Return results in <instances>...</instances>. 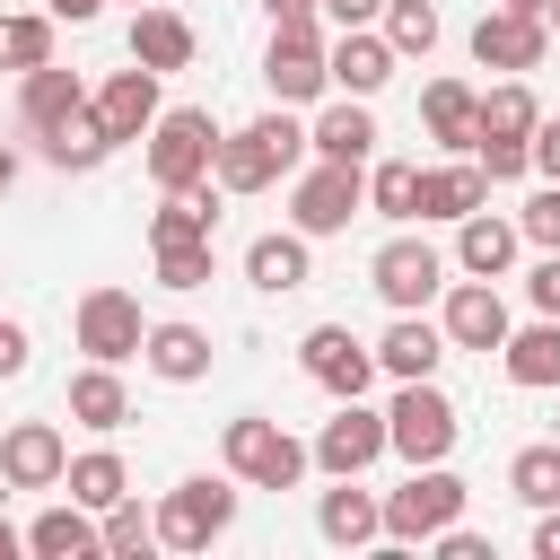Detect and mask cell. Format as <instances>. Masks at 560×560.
Masks as SVG:
<instances>
[{
  "mask_svg": "<svg viewBox=\"0 0 560 560\" xmlns=\"http://www.w3.org/2000/svg\"><path fill=\"white\" fill-rule=\"evenodd\" d=\"M359 210H368V166L315 158V166L289 184V228H298V236H341Z\"/></svg>",
  "mask_w": 560,
  "mask_h": 560,
  "instance_id": "obj_6",
  "label": "cell"
},
{
  "mask_svg": "<svg viewBox=\"0 0 560 560\" xmlns=\"http://www.w3.org/2000/svg\"><path fill=\"white\" fill-rule=\"evenodd\" d=\"M9 184H18V149L0 140V192H9Z\"/></svg>",
  "mask_w": 560,
  "mask_h": 560,
  "instance_id": "obj_52",
  "label": "cell"
},
{
  "mask_svg": "<svg viewBox=\"0 0 560 560\" xmlns=\"http://www.w3.org/2000/svg\"><path fill=\"white\" fill-rule=\"evenodd\" d=\"M385 44H394L402 61H429V52H438V9H429V0H385Z\"/></svg>",
  "mask_w": 560,
  "mask_h": 560,
  "instance_id": "obj_39",
  "label": "cell"
},
{
  "mask_svg": "<svg viewBox=\"0 0 560 560\" xmlns=\"http://www.w3.org/2000/svg\"><path fill=\"white\" fill-rule=\"evenodd\" d=\"M534 122H542V105H534L525 79H499V88L481 96V140H534ZM481 140H472V149H481Z\"/></svg>",
  "mask_w": 560,
  "mask_h": 560,
  "instance_id": "obj_36",
  "label": "cell"
},
{
  "mask_svg": "<svg viewBox=\"0 0 560 560\" xmlns=\"http://www.w3.org/2000/svg\"><path fill=\"white\" fill-rule=\"evenodd\" d=\"M499 368H508V385H525V394H551V385H560V315H534V324H516V332L499 341Z\"/></svg>",
  "mask_w": 560,
  "mask_h": 560,
  "instance_id": "obj_24",
  "label": "cell"
},
{
  "mask_svg": "<svg viewBox=\"0 0 560 560\" xmlns=\"http://www.w3.org/2000/svg\"><path fill=\"white\" fill-rule=\"evenodd\" d=\"M70 324H79V350H88V359H114V368H122V359H140V341H149L140 298H131V289H114V280H105V289H88Z\"/></svg>",
  "mask_w": 560,
  "mask_h": 560,
  "instance_id": "obj_12",
  "label": "cell"
},
{
  "mask_svg": "<svg viewBox=\"0 0 560 560\" xmlns=\"http://www.w3.org/2000/svg\"><path fill=\"white\" fill-rule=\"evenodd\" d=\"M219 464L245 481V490H298L306 481V464H315V446H298L280 420H262V411H236L228 429H219Z\"/></svg>",
  "mask_w": 560,
  "mask_h": 560,
  "instance_id": "obj_3",
  "label": "cell"
},
{
  "mask_svg": "<svg viewBox=\"0 0 560 560\" xmlns=\"http://www.w3.org/2000/svg\"><path fill=\"white\" fill-rule=\"evenodd\" d=\"M499 9H516V18H551V0H499Z\"/></svg>",
  "mask_w": 560,
  "mask_h": 560,
  "instance_id": "obj_51",
  "label": "cell"
},
{
  "mask_svg": "<svg viewBox=\"0 0 560 560\" xmlns=\"http://www.w3.org/2000/svg\"><path fill=\"white\" fill-rule=\"evenodd\" d=\"M429 551H438V560H490V542H481V534H472L464 516H455L446 534H429Z\"/></svg>",
  "mask_w": 560,
  "mask_h": 560,
  "instance_id": "obj_42",
  "label": "cell"
},
{
  "mask_svg": "<svg viewBox=\"0 0 560 560\" xmlns=\"http://www.w3.org/2000/svg\"><path fill=\"white\" fill-rule=\"evenodd\" d=\"M385 429H394V455H402V464H446V455H455V438H464V420H455V402L438 394V376L394 385Z\"/></svg>",
  "mask_w": 560,
  "mask_h": 560,
  "instance_id": "obj_5",
  "label": "cell"
},
{
  "mask_svg": "<svg viewBox=\"0 0 560 560\" xmlns=\"http://www.w3.org/2000/svg\"><path fill=\"white\" fill-rule=\"evenodd\" d=\"M368 210L394 219V228H411L420 219V158H376L368 166Z\"/></svg>",
  "mask_w": 560,
  "mask_h": 560,
  "instance_id": "obj_35",
  "label": "cell"
},
{
  "mask_svg": "<svg viewBox=\"0 0 560 560\" xmlns=\"http://www.w3.org/2000/svg\"><path fill=\"white\" fill-rule=\"evenodd\" d=\"M455 341H446V324H429V306L420 315H394L385 332H376V368L394 376V385H411V376H438V359H446Z\"/></svg>",
  "mask_w": 560,
  "mask_h": 560,
  "instance_id": "obj_20",
  "label": "cell"
},
{
  "mask_svg": "<svg viewBox=\"0 0 560 560\" xmlns=\"http://www.w3.org/2000/svg\"><path fill=\"white\" fill-rule=\"evenodd\" d=\"M490 201V175H481V158H455V166H420V219H472Z\"/></svg>",
  "mask_w": 560,
  "mask_h": 560,
  "instance_id": "obj_29",
  "label": "cell"
},
{
  "mask_svg": "<svg viewBox=\"0 0 560 560\" xmlns=\"http://www.w3.org/2000/svg\"><path fill=\"white\" fill-rule=\"evenodd\" d=\"M315 534L332 551H368V542H385V499L359 490V472H332V490L315 499Z\"/></svg>",
  "mask_w": 560,
  "mask_h": 560,
  "instance_id": "obj_16",
  "label": "cell"
},
{
  "mask_svg": "<svg viewBox=\"0 0 560 560\" xmlns=\"http://www.w3.org/2000/svg\"><path fill=\"white\" fill-rule=\"evenodd\" d=\"M61 490L79 499V508H114V499H131V464L114 455V446H88V455H70V472H61Z\"/></svg>",
  "mask_w": 560,
  "mask_h": 560,
  "instance_id": "obj_33",
  "label": "cell"
},
{
  "mask_svg": "<svg viewBox=\"0 0 560 560\" xmlns=\"http://www.w3.org/2000/svg\"><path fill=\"white\" fill-rule=\"evenodd\" d=\"M298 368H306V385H324L332 402H350V394H368V385L385 376V368H376V341H359L350 324H306Z\"/></svg>",
  "mask_w": 560,
  "mask_h": 560,
  "instance_id": "obj_10",
  "label": "cell"
},
{
  "mask_svg": "<svg viewBox=\"0 0 560 560\" xmlns=\"http://www.w3.org/2000/svg\"><path fill=\"white\" fill-rule=\"evenodd\" d=\"M306 149L332 158V166H368V158H376V114H368V96H332V105L306 122Z\"/></svg>",
  "mask_w": 560,
  "mask_h": 560,
  "instance_id": "obj_21",
  "label": "cell"
},
{
  "mask_svg": "<svg viewBox=\"0 0 560 560\" xmlns=\"http://www.w3.org/2000/svg\"><path fill=\"white\" fill-rule=\"evenodd\" d=\"M376 455H394V429H385V411H368V394H350V402L315 429V464H324V472H368Z\"/></svg>",
  "mask_w": 560,
  "mask_h": 560,
  "instance_id": "obj_13",
  "label": "cell"
},
{
  "mask_svg": "<svg viewBox=\"0 0 560 560\" xmlns=\"http://www.w3.org/2000/svg\"><path fill=\"white\" fill-rule=\"evenodd\" d=\"M551 35H560V0H551Z\"/></svg>",
  "mask_w": 560,
  "mask_h": 560,
  "instance_id": "obj_53",
  "label": "cell"
},
{
  "mask_svg": "<svg viewBox=\"0 0 560 560\" xmlns=\"http://www.w3.org/2000/svg\"><path fill=\"white\" fill-rule=\"evenodd\" d=\"M26 551H35V560H96V551H105V516L79 508V499H61V508H44V516L26 525Z\"/></svg>",
  "mask_w": 560,
  "mask_h": 560,
  "instance_id": "obj_23",
  "label": "cell"
},
{
  "mask_svg": "<svg viewBox=\"0 0 560 560\" xmlns=\"http://www.w3.org/2000/svg\"><path fill=\"white\" fill-rule=\"evenodd\" d=\"M236 508H245V481L236 472H192V481H175L158 499V542L166 551H210L236 525Z\"/></svg>",
  "mask_w": 560,
  "mask_h": 560,
  "instance_id": "obj_4",
  "label": "cell"
},
{
  "mask_svg": "<svg viewBox=\"0 0 560 560\" xmlns=\"http://www.w3.org/2000/svg\"><path fill=\"white\" fill-rule=\"evenodd\" d=\"M18 551H26V534H18L9 516H0V560H18Z\"/></svg>",
  "mask_w": 560,
  "mask_h": 560,
  "instance_id": "obj_50",
  "label": "cell"
},
{
  "mask_svg": "<svg viewBox=\"0 0 560 560\" xmlns=\"http://www.w3.org/2000/svg\"><path fill=\"white\" fill-rule=\"evenodd\" d=\"M368 280H376V298H385L394 315H420V306L446 298V254H438L429 236H385L376 262H368Z\"/></svg>",
  "mask_w": 560,
  "mask_h": 560,
  "instance_id": "obj_7",
  "label": "cell"
},
{
  "mask_svg": "<svg viewBox=\"0 0 560 560\" xmlns=\"http://www.w3.org/2000/svg\"><path fill=\"white\" fill-rule=\"evenodd\" d=\"M44 9H52L61 26H96V18H105V0H44Z\"/></svg>",
  "mask_w": 560,
  "mask_h": 560,
  "instance_id": "obj_49",
  "label": "cell"
},
{
  "mask_svg": "<svg viewBox=\"0 0 560 560\" xmlns=\"http://www.w3.org/2000/svg\"><path fill=\"white\" fill-rule=\"evenodd\" d=\"M88 114L114 131V149H122V140H149V122L166 114V105H158V70H140V61L114 70L105 88H88Z\"/></svg>",
  "mask_w": 560,
  "mask_h": 560,
  "instance_id": "obj_17",
  "label": "cell"
},
{
  "mask_svg": "<svg viewBox=\"0 0 560 560\" xmlns=\"http://www.w3.org/2000/svg\"><path fill=\"white\" fill-rule=\"evenodd\" d=\"M438 324H446V341H455V350H481V359H490V350L516 332V315H508L499 280H472V271H464V280H446V298H438Z\"/></svg>",
  "mask_w": 560,
  "mask_h": 560,
  "instance_id": "obj_11",
  "label": "cell"
},
{
  "mask_svg": "<svg viewBox=\"0 0 560 560\" xmlns=\"http://www.w3.org/2000/svg\"><path fill=\"white\" fill-rule=\"evenodd\" d=\"M131 9H149V0H131Z\"/></svg>",
  "mask_w": 560,
  "mask_h": 560,
  "instance_id": "obj_54",
  "label": "cell"
},
{
  "mask_svg": "<svg viewBox=\"0 0 560 560\" xmlns=\"http://www.w3.org/2000/svg\"><path fill=\"white\" fill-rule=\"evenodd\" d=\"M516 254H525V228L499 219L490 201H481L472 219H455V271H472V280H508Z\"/></svg>",
  "mask_w": 560,
  "mask_h": 560,
  "instance_id": "obj_19",
  "label": "cell"
},
{
  "mask_svg": "<svg viewBox=\"0 0 560 560\" xmlns=\"http://www.w3.org/2000/svg\"><path fill=\"white\" fill-rule=\"evenodd\" d=\"M210 228H219V184L210 192H166L149 210V254L158 245H210Z\"/></svg>",
  "mask_w": 560,
  "mask_h": 560,
  "instance_id": "obj_32",
  "label": "cell"
},
{
  "mask_svg": "<svg viewBox=\"0 0 560 560\" xmlns=\"http://www.w3.org/2000/svg\"><path fill=\"white\" fill-rule=\"evenodd\" d=\"M420 122H429L438 149L472 158V140H481V96H472L464 79H429V88H420Z\"/></svg>",
  "mask_w": 560,
  "mask_h": 560,
  "instance_id": "obj_25",
  "label": "cell"
},
{
  "mask_svg": "<svg viewBox=\"0 0 560 560\" xmlns=\"http://www.w3.org/2000/svg\"><path fill=\"white\" fill-rule=\"evenodd\" d=\"M394 61H402V52H394L376 26H341V44H332V88H341V96H376V88L394 79Z\"/></svg>",
  "mask_w": 560,
  "mask_h": 560,
  "instance_id": "obj_27",
  "label": "cell"
},
{
  "mask_svg": "<svg viewBox=\"0 0 560 560\" xmlns=\"http://www.w3.org/2000/svg\"><path fill=\"white\" fill-rule=\"evenodd\" d=\"M219 122H210V105H166L158 122H149V184L158 192H210L219 175Z\"/></svg>",
  "mask_w": 560,
  "mask_h": 560,
  "instance_id": "obj_2",
  "label": "cell"
},
{
  "mask_svg": "<svg viewBox=\"0 0 560 560\" xmlns=\"http://www.w3.org/2000/svg\"><path fill=\"white\" fill-rule=\"evenodd\" d=\"M534 560H560V508H534Z\"/></svg>",
  "mask_w": 560,
  "mask_h": 560,
  "instance_id": "obj_48",
  "label": "cell"
},
{
  "mask_svg": "<svg viewBox=\"0 0 560 560\" xmlns=\"http://www.w3.org/2000/svg\"><path fill=\"white\" fill-rule=\"evenodd\" d=\"M192 52H201V35H192V18L184 9H166V0H149V9H131V61L140 70H192Z\"/></svg>",
  "mask_w": 560,
  "mask_h": 560,
  "instance_id": "obj_18",
  "label": "cell"
},
{
  "mask_svg": "<svg viewBox=\"0 0 560 560\" xmlns=\"http://www.w3.org/2000/svg\"><path fill=\"white\" fill-rule=\"evenodd\" d=\"M140 551H158V508L114 499L105 508V560H140Z\"/></svg>",
  "mask_w": 560,
  "mask_h": 560,
  "instance_id": "obj_38",
  "label": "cell"
},
{
  "mask_svg": "<svg viewBox=\"0 0 560 560\" xmlns=\"http://www.w3.org/2000/svg\"><path fill=\"white\" fill-rule=\"evenodd\" d=\"M525 298H534V315H560V254H542L525 271Z\"/></svg>",
  "mask_w": 560,
  "mask_h": 560,
  "instance_id": "obj_43",
  "label": "cell"
},
{
  "mask_svg": "<svg viewBox=\"0 0 560 560\" xmlns=\"http://www.w3.org/2000/svg\"><path fill=\"white\" fill-rule=\"evenodd\" d=\"M26 359H35L26 324H0V376H26Z\"/></svg>",
  "mask_w": 560,
  "mask_h": 560,
  "instance_id": "obj_45",
  "label": "cell"
},
{
  "mask_svg": "<svg viewBox=\"0 0 560 560\" xmlns=\"http://www.w3.org/2000/svg\"><path fill=\"white\" fill-rule=\"evenodd\" d=\"M262 88H271V105H315V96L332 88V44H324L315 26H271V44H262Z\"/></svg>",
  "mask_w": 560,
  "mask_h": 560,
  "instance_id": "obj_9",
  "label": "cell"
},
{
  "mask_svg": "<svg viewBox=\"0 0 560 560\" xmlns=\"http://www.w3.org/2000/svg\"><path fill=\"white\" fill-rule=\"evenodd\" d=\"M262 18H271V26H315L324 0H262Z\"/></svg>",
  "mask_w": 560,
  "mask_h": 560,
  "instance_id": "obj_46",
  "label": "cell"
},
{
  "mask_svg": "<svg viewBox=\"0 0 560 560\" xmlns=\"http://www.w3.org/2000/svg\"><path fill=\"white\" fill-rule=\"evenodd\" d=\"M315 236H298V228H271V236H254L245 245V280L262 289V298H289V289H306L315 280V254H306Z\"/></svg>",
  "mask_w": 560,
  "mask_h": 560,
  "instance_id": "obj_22",
  "label": "cell"
},
{
  "mask_svg": "<svg viewBox=\"0 0 560 560\" xmlns=\"http://www.w3.org/2000/svg\"><path fill=\"white\" fill-rule=\"evenodd\" d=\"M464 516V481L446 464H411L402 490H385V542H429Z\"/></svg>",
  "mask_w": 560,
  "mask_h": 560,
  "instance_id": "obj_8",
  "label": "cell"
},
{
  "mask_svg": "<svg viewBox=\"0 0 560 560\" xmlns=\"http://www.w3.org/2000/svg\"><path fill=\"white\" fill-rule=\"evenodd\" d=\"M210 332L201 324H149V341H140V368L149 376H166V385H201L210 376Z\"/></svg>",
  "mask_w": 560,
  "mask_h": 560,
  "instance_id": "obj_26",
  "label": "cell"
},
{
  "mask_svg": "<svg viewBox=\"0 0 560 560\" xmlns=\"http://www.w3.org/2000/svg\"><path fill=\"white\" fill-rule=\"evenodd\" d=\"M534 175H542V184H560V114H542V122H534Z\"/></svg>",
  "mask_w": 560,
  "mask_h": 560,
  "instance_id": "obj_44",
  "label": "cell"
},
{
  "mask_svg": "<svg viewBox=\"0 0 560 560\" xmlns=\"http://www.w3.org/2000/svg\"><path fill=\"white\" fill-rule=\"evenodd\" d=\"M219 254L210 245H158V289H210Z\"/></svg>",
  "mask_w": 560,
  "mask_h": 560,
  "instance_id": "obj_40",
  "label": "cell"
},
{
  "mask_svg": "<svg viewBox=\"0 0 560 560\" xmlns=\"http://www.w3.org/2000/svg\"><path fill=\"white\" fill-rule=\"evenodd\" d=\"M70 420H79V429H122V420H131V385H122L114 359H88V368L70 376Z\"/></svg>",
  "mask_w": 560,
  "mask_h": 560,
  "instance_id": "obj_30",
  "label": "cell"
},
{
  "mask_svg": "<svg viewBox=\"0 0 560 560\" xmlns=\"http://www.w3.org/2000/svg\"><path fill=\"white\" fill-rule=\"evenodd\" d=\"M52 26H61L52 9H0V70H18V79L44 70L52 61Z\"/></svg>",
  "mask_w": 560,
  "mask_h": 560,
  "instance_id": "obj_34",
  "label": "cell"
},
{
  "mask_svg": "<svg viewBox=\"0 0 560 560\" xmlns=\"http://www.w3.org/2000/svg\"><path fill=\"white\" fill-rule=\"evenodd\" d=\"M516 228H525V245H542V254H560V184H542L525 210H516Z\"/></svg>",
  "mask_w": 560,
  "mask_h": 560,
  "instance_id": "obj_41",
  "label": "cell"
},
{
  "mask_svg": "<svg viewBox=\"0 0 560 560\" xmlns=\"http://www.w3.org/2000/svg\"><path fill=\"white\" fill-rule=\"evenodd\" d=\"M324 18H332V26H376L385 0H324Z\"/></svg>",
  "mask_w": 560,
  "mask_h": 560,
  "instance_id": "obj_47",
  "label": "cell"
},
{
  "mask_svg": "<svg viewBox=\"0 0 560 560\" xmlns=\"http://www.w3.org/2000/svg\"><path fill=\"white\" fill-rule=\"evenodd\" d=\"M508 490L525 508H560V446H516L508 455Z\"/></svg>",
  "mask_w": 560,
  "mask_h": 560,
  "instance_id": "obj_37",
  "label": "cell"
},
{
  "mask_svg": "<svg viewBox=\"0 0 560 560\" xmlns=\"http://www.w3.org/2000/svg\"><path fill=\"white\" fill-rule=\"evenodd\" d=\"M298 158H306V122H289V105H271V114H254L245 131H219V192H262V184H280V175H298Z\"/></svg>",
  "mask_w": 560,
  "mask_h": 560,
  "instance_id": "obj_1",
  "label": "cell"
},
{
  "mask_svg": "<svg viewBox=\"0 0 560 560\" xmlns=\"http://www.w3.org/2000/svg\"><path fill=\"white\" fill-rule=\"evenodd\" d=\"M542 52H551V18L481 9V26H472V61H481V70H508V79H525V70H542Z\"/></svg>",
  "mask_w": 560,
  "mask_h": 560,
  "instance_id": "obj_14",
  "label": "cell"
},
{
  "mask_svg": "<svg viewBox=\"0 0 560 560\" xmlns=\"http://www.w3.org/2000/svg\"><path fill=\"white\" fill-rule=\"evenodd\" d=\"M61 472H70V438L52 420H18L0 438V481L9 490H61Z\"/></svg>",
  "mask_w": 560,
  "mask_h": 560,
  "instance_id": "obj_15",
  "label": "cell"
},
{
  "mask_svg": "<svg viewBox=\"0 0 560 560\" xmlns=\"http://www.w3.org/2000/svg\"><path fill=\"white\" fill-rule=\"evenodd\" d=\"M79 105H88V79H79V70H61V61H44V70H26V79H18V122H26V131L70 122Z\"/></svg>",
  "mask_w": 560,
  "mask_h": 560,
  "instance_id": "obj_28",
  "label": "cell"
},
{
  "mask_svg": "<svg viewBox=\"0 0 560 560\" xmlns=\"http://www.w3.org/2000/svg\"><path fill=\"white\" fill-rule=\"evenodd\" d=\"M35 140H44V158H52L61 175H96V166L114 158V131H105V122H96L88 105H79L70 122H52V131H35Z\"/></svg>",
  "mask_w": 560,
  "mask_h": 560,
  "instance_id": "obj_31",
  "label": "cell"
}]
</instances>
